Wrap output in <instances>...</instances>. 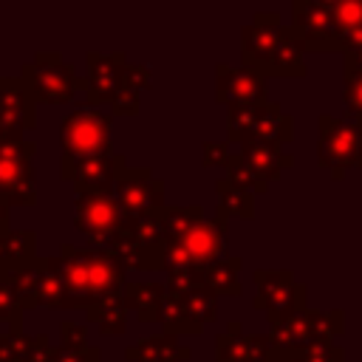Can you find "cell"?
I'll return each instance as SVG.
<instances>
[{
	"label": "cell",
	"instance_id": "4316f807",
	"mask_svg": "<svg viewBox=\"0 0 362 362\" xmlns=\"http://www.w3.org/2000/svg\"><path fill=\"white\" fill-rule=\"evenodd\" d=\"M303 48L300 42L294 40V34L288 31V25L283 28V40H280V48L266 71V76H286V79H297V76H305V59H303Z\"/></svg>",
	"mask_w": 362,
	"mask_h": 362
},
{
	"label": "cell",
	"instance_id": "ac0fdd59",
	"mask_svg": "<svg viewBox=\"0 0 362 362\" xmlns=\"http://www.w3.org/2000/svg\"><path fill=\"white\" fill-rule=\"evenodd\" d=\"M215 99L221 105H249L260 107L269 102L266 96V76H260L252 68H232V65H218L215 68Z\"/></svg>",
	"mask_w": 362,
	"mask_h": 362
},
{
	"label": "cell",
	"instance_id": "8fae6325",
	"mask_svg": "<svg viewBox=\"0 0 362 362\" xmlns=\"http://www.w3.org/2000/svg\"><path fill=\"white\" fill-rule=\"evenodd\" d=\"M215 320H218V300L204 286L201 288H192V291H187L181 297H170L167 294L164 314H161L164 334H173V337H198L204 331V325L206 322H215Z\"/></svg>",
	"mask_w": 362,
	"mask_h": 362
},
{
	"label": "cell",
	"instance_id": "277c9868",
	"mask_svg": "<svg viewBox=\"0 0 362 362\" xmlns=\"http://www.w3.org/2000/svg\"><path fill=\"white\" fill-rule=\"evenodd\" d=\"M317 161L337 181L351 170L362 167V119L359 116H328L317 119Z\"/></svg>",
	"mask_w": 362,
	"mask_h": 362
},
{
	"label": "cell",
	"instance_id": "60d3db41",
	"mask_svg": "<svg viewBox=\"0 0 362 362\" xmlns=\"http://www.w3.org/2000/svg\"><path fill=\"white\" fill-rule=\"evenodd\" d=\"M147 85H150V68H144V65H127L124 79H122V88L124 90H133V93H141V90H147Z\"/></svg>",
	"mask_w": 362,
	"mask_h": 362
},
{
	"label": "cell",
	"instance_id": "5bb4252c",
	"mask_svg": "<svg viewBox=\"0 0 362 362\" xmlns=\"http://www.w3.org/2000/svg\"><path fill=\"white\" fill-rule=\"evenodd\" d=\"M283 28L286 25L280 23L277 11L255 14V20L240 28V65L266 76V71H269V65L280 48Z\"/></svg>",
	"mask_w": 362,
	"mask_h": 362
},
{
	"label": "cell",
	"instance_id": "d4e9b609",
	"mask_svg": "<svg viewBox=\"0 0 362 362\" xmlns=\"http://www.w3.org/2000/svg\"><path fill=\"white\" fill-rule=\"evenodd\" d=\"M40 266V305L45 308H65L68 305V283L59 255L37 257Z\"/></svg>",
	"mask_w": 362,
	"mask_h": 362
},
{
	"label": "cell",
	"instance_id": "3957f363",
	"mask_svg": "<svg viewBox=\"0 0 362 362\" xmlns=\"http://www.w3.org/2000/svg\"><path fill=\"white\" fill-rule=\"evenodd\" d=\"M161 209H150L144 215L124 218L122 232L107 246V249H113L124 260L127 269H139V272H144V269L147 272L150 269H161L164 249H167V232H164Z\"/></svg>",
	"mask_w": 362,
	"mask_h": 362
},
{
	"label": "cell",
	"instance_id": "5b68a950",
	"mask_svg": "<svg viewBox=\"0 0 362 362\" xmlns=\"http://www.w3.org/2000/svg\"><path fill=\"white\" fill-rule=\"evenodd\" d=\"M110 124L113 116L102 113L96 107H79L65 116L59 127V147L62 158H93V156H110Z\"/></svg>",
	"mask_w": 362,
	"mask_h": 362
},
{
	"label": "cell",
	"instance_id": "4fadbf2b",
	"mask_svg": "<svg viewBox=\"0 0 362 362\" xmlns=\"http://www.w3.org/2000/svg\"><path fill=\"white\" fill-rule=\"evenodd\" d=\"M113 198L122 206L124 218H136V215H144L150 209L167 206L164 181L153 178L150 167H127V164H122L119 173H116Z\"/></svg>",
	"mask_w": 362,
	"mask_h": 362
},
{
	"label": "cell",
	"instance_id": "9c48e42d",
	"mask_svg": "<svg viewBox=\"0 0 362 362\" xmlns=\"http://www.w3.org/2000/svg\"><path fill=\"white\" fill-rule=\"evenodd\" d=\"M255 286H257V297H255V308H263L269 317V325L286 320L294 311L308 308V288L303 283L294 280L291 272H280V269H257L255 274Z\"/></svg>",
	"mask_w": 362,
	"mask_h": 362
},
{
	"label": "cell",
	"instance_id": "e575fe53",
	"mask_svg": "<svg viewBox=\"0 0 362 362\" xmlns=\"http://www.w3.org/2000/svg\"><path fill=\"white\" fill-rule=\"evenodd\" d=\"M226 178L235 184V187H240V189H249V192H260V187H257V178H255V173L249 170V164H246V158L240 156V153H232V158H229V164H226Z\"/></svg>",
	"mask_w": 362,
	"mask_h": 362
},
{
	"label": "cell",
	"instance_id": "6da1fadb",
	"mask_svg": "<svg viewBox=\"0 0 362 362\" xmlns=\"http://www.w3.org/2000/svg\"><path fill=\"white\" fill-rule=\"evenodd\" d=\"M59 260L68 283V305L65 308H90L93 303L122 294L124 288V260L113 249H76L74 243H62Z\"/></svg>",
	"mask_w": 362,
	"mask_h": 362
},
{
	"label": "cell",
	"instance_id": "ee69618b",
	"mask_svg": "<svg viewBox=\"0 0 362 362\" xmlns=\"http://www.w3.org/2000/svg\"><path fill=\"white\" fill-rule=\"evenodd\" d=\"M110 110H113L116 116H136V113H139V93L119 88L116 99L110 102Z\"/></svg>",
	"mask_w": 362,
	"mask_h": 362
},
{
	"label": "cell",
	"instance_id": "f546056e",
	"mask_svg": "<svg viewBox=\"0 0 362 362\" xmlns=\"http://www.w3.org/2000/svg\"><path fill=\"white\" fill-rule=\"evenodd\" d=\"M229 116H226V133H229V144H238V150L243 144H249L255 139V127H257V119H260V107H249V105H229L226 107Z\"/></svg>",
	"mask_w": 362,
	"mask_h": 362
},
{
	"label": "cell",
	"instance_id": "484cf974",
	"mask_svg": "<svg viewBox=\"0 0 362 362\" xmlns=\"http://www.w3.org/2000/svg\"><path fill=\"white\" fill-rule=\"evenodd\" d=\"M238 272H240V257L229 255L206 269H201V286L206 291H212L215 297L218 294H226V297H240V280H238Z\"/></svg>",
	"mask_w": 362,
	"mask_h": 362
},
{
	"label": "cell",
	"instance_id": "f1b7e54d",
	"mask_svg": "<svg viewBox=\"0 0 362 362\" xmlns=\"http://www.w3.org/2000/svg\"><path fill=\"white\" fill-rule=\"evenodd\" d=\"M88 320L99 325V331L105 337H119L127 331V308H124V300L122 294H110L99 303H93L88 311Z\"/></svg>",
	"mask_w": 362,
	"mask_h": 362
},
{
	"label": "cell",
	"instance_id": "d6986e66",
	"mask_svg": "<svg viewBox=\"0 0 362 362\" xmlns=\"http://www.w3.org/2000/svg\"><path fill=\"white\" fill-rule=\"evenodd\" d=\"M215 362H288L269 334H221L215 339Z\"/></svg>",
	"mask_w": 362,
	"mask_h": 362
},
{
	"label": "cell",
	"instance_id": "ffe728a7",
	"mask_svg": "<svg viewBox=\"0 0 362 362\" xmlns=\"http://www.w3.org/2000/svg\"><path fill=\"white\" fill-rule=\"evenodd\" d=\"M238 153L246 158L249 170L255 173L260 192H266L269 189V181H274L283 170H288L294 164V158L288 153H283L280 147H272V144H260V141H249Z\"/></svg>",
	"mask_w": 362,
	"mask_h": 362
},
{
	"label": "cell",
	"instance_id": "1f68e13d",
	"mask_svg": "<svg viewBox=\"0 0 362 362\" xmlns=\"http://www.w3.org/2000/svg\"><path fill=\"white\" fill-rule=\"evenodd\" d=\"M161 218H164V232H167V243L178 240L184 232H189L195 223L204 221V209L195 204V206H164L161 209Z\"/></svg>",
	"mask_w": 362,
	"mask_h": 362
},
{
	"label": "cell",
	"instance_id": "ba28073f",
	"mask_svg": "<svg viewBox=\"0 0 362 362\" xmlns=\"http://www.w3.org/2000/svg\"><path fill=\"white\" fill-rule=\"evenodd\" d=\"M342 328H345L342 311L322 314L314 308H303V311H294L286 320L274 322L269 337H272L274 348H280L283 354H291V351H300L311 342H331L334 337L342 334Z\"/></svg>",
	"mask_w": 362,
	"mask_h": 362
},
{
	"label": "cell",
	"instance_id": "ab89813d",
	"mask_svg": "<svg viewBox=\"0 0 362 362\" xmlns=\"http://www.w3.org/2000/svg\"><path fill=\"white\" fill-rule=\"evenodd\" d=\"M59 334H62V348H85L88 342V328L74 322V320H62L59 325Z\"/></svg>",
	"mask_w": 362,
	"mask_h": 362
},
{
	"label": "cell",
	"instance_id": "83f0119b",
	"mask_svg": "<svg viewBox=\"0 0 362 362\" xmlns=\"http://www.w3.org/2000/svg\"><path fill=\"white\" fill-rule=\"evenodd\" d=\"M215 195H218V215L229 218H243L252 221L255 218V192L235 187L229 178H221L215 184Z\"/></svg>",
	"mask_w": 362,
	"mask_h": 362
},
{
	"label": "cell",
	"instance_id": "8d00e7d4",
	"mask_svg": "<svg viewBox=\"0 0 362 362\" xmlns=\"http://www.w3.org/2000/svg\"><path fill=\"white\" fill-rule=\"evenodd\" d=\"M25 334H0V362H23L28 351Z\"/></svg>",
	"mask_w": 362,
	"mask_h": 362
},
{
	"label": "cell",
	"instance_id": "30bf717a",
	"mask_svg": "<svg viewBox=\"0 0 362 362\" xmlns=\"http://www.w3.org/2000/svg\"><path fill=\"white\" fill-rule=\"evenodd\" d=\"M288 31L303 51H339L334 3L325 0H297L291 6Z\"/></svg>",
	"mask_w": 362,
	"mask_h": 362
},
{
	"label": "cell",
	"instance_id": "e0dca14e",
	"mask_svg": "<svg viewBox=\"0 0 362 362\" xmlns=\"http://www.w3.org/2000/svg\"><path fill=\"white\" fill-rule=\"evenodd\" d=\"M85 76H82V90H85V102L88 107L96 105H110L122 88L124 71H127V59L122 51L116 54H99L90 51L85 57Z\"/></svg>",
	"mask_w": 362,
	"mask_h": 362
},
{
	"label": "cell",
	"instance_id": "7a4b0ae2",
	"mask_svg": "<svg viewBox=\"0 0 362 362\" xmlns=\"http://www.w3.org/2000/svg\"><path fill=\"white\" fill-rule=\"evenodd\" d=\"M226 235H229V221L223 215H215L212 221L195 223L178 240L167 243L161 272L170 274V272H178V269H206V266L229 257Z\"/></svg>",
	"mask_w": 362,
	"mask_h": 362
},
{
	"label": "cell",
	"instance_id": "603a6c76",
	"mask_svg": "<svg viewBox=\"0 0 362 362\" xmlns=\"http://www.w3.org/2000/svg\"><path fill=\"white\" fill-rule=\"evenodd\" d=\"M291 139H294V119L288 113H283V107L277 102H266L263 110H260V119H257L252 141L272 144V147L283 150L286 144H291Z\"/></svg>",
	"mask_w": 362,
	"mask_h": 362
},
{
	"label": "cell",
	"instance_id": "7402d4cb",
	"mask_svg": "<svg viewBox=\"0 0 362 362\" xmlns=\"http://www.w3.org/2000/svg\"><path fill=\"white\" fill-rule=\"evenodd\" d=\"M189 354L192 351L187 345H181L178 337H173V334L144 337L124 351V356L130 362H184V359H189Z\"/></svg>",
	"mask_w": 362,
	"mask_h": 362
},
{
	"label": "cell",
	"instance_id": "d590c367",
	"mask_svg": "<svg viewBox=\"0 0 362 362\" xmlns=\"http://www.w3.org/2000/svg\"><path fill=\"white\" fill-rule=\"evenodd\" d=\"M334 20H337V34L362 28V0H337L334 3Z\"/></svg>",
	"mask_w": 362,
	"mask_h": 362
},
{
	"label": "cell",
	"instance_id": "836d02e7",
	"mask_svg": "<svg viewBox=\"0 0 362 362\" xmlns=\"http://www.w3.org/2000/svg\"><path fill=\"white\" fill-rule=\"evenodd\" d=\"M0 322H8V334H23V308L6 280H0Z\"/></svg>",
	"mask_w": 362,
	"mask_h": 362
},
{
	"label": "cell",
	"instance_id": "d6a6232c",
	"mask_svg": "<svg viewBox=\"0 0 362 362\" xmlns=\"http://www.w3.org/2000/svg\"><path fill=\"white\" fill-rule=\"evenodd\" d=\"M288 362H345V351L334 342H311L288 354Z\"/></svg>",
	"mask_w": 362,
	"mask_h": 362
},
{
	"label": "cell",
	"instance_id": "7bdbcfd3",
	"mask_svg": "<svg viewBox=\"0 0 362 362\" xmlns=\"http://www.w3.org/2000/svg\"><path fill=\"white\" fill-rule=\"evenodd\" d=\"M51 354H54V345L45 334H37L28 339V351H25V359L23 362H51Z\"/></svg>",
	"mask_w": 362,
	"mask_h": 362
},
{
	"label": "cell",
	"instance_id": "f6af8a7d",
	"mask_svg": "<svg viewBox=\"0 0 362 362\" xmlns=\"http://www.w3.org/2000/svg\"><path fill=\"white\" fill-rule=\"evenodd\" d=\"M345 74H362V48L345 54Z\"/></svg>",
	"mask_w": 362,
	"mask_h": 362
},
{
	"label": "cell",
	"instance_id": "52a82bcc",
	"mask_svg": "<svg viewBox=\"0 0 362 362\" xmlns=\"http://www.w3.org/2000/svg\"><path fill=\"white\" fill-rule=\"evenodd\" d=\"M37 144L6 141L0 147V201L6 206H34L37 204V173H34Z\"/></svg>",
	"mask_w": 362,
	"mask_h": 362
},
{
	"label": "cell",
	"instance_id": "44dd1931",
	"mask_svg": "<svg viewBox=\"0 0 362 362\" xmlns=\"http://www.w3.org/2000/svg\"><path fill=\"white\" fill-rule=\"evenodd\" d=\"M124 308L139 317V322H158L167 303V286L161 283H124Z\"/></svg>",
	"mask_w": 362,
	"mask_h": 362
},
{
	"label": "cell",
	"instance_id": "8992f818",
	"mask_svg": "<svg viewBox=\"0 0 362 362\" xmlns=\"http://www.w3.org/2000/svg\"><path fill=\"white\" fill-rule=\"evenodd\" d=\"M20 76L31 88L34 99L42 102V105H65L82 88V76L57 51H40V54H34V59L23 65V74Z\"/></svg>",
	"mask_w": 362,
	"mask_h": 362
},
{
	"label": "cell",
	"instance_id": "4dcf8cb0",
	"mask_svg": "<svg viewBox=\"0 0 362 362\" xmlns=\"http://www.w3.org/2000/svg\"><path fill=\"white\" fill-rule=\"evenodd\" d=\"M6 283L11 286V291H14V297H17L23 311L40 305V266H37V260L23 266V269H17V272H11L6 277Z\"/></svg>",
	"mask_w": 362,
	"mask_h": 362
},
{
	"label": "cell",
	"instance_id": "7dc6e473",
	"mask_svg": "<svg viewBox=\"0 0 362 362\" xmlns=\"http://www.w3.org/2000/svg\"><path fill=\"white\" fill-rule=\"evenodd\" d=\"M0 139H6V141H11V139H8L6 133H3V119H0Z\"/></svg>",
	"mask_w": 362,
	"mask_h": 362
},
{
	"label": "cell",
	"instance_id": "2e32d148",
	"mask_svg": "<svg viewBox=\"0 0 362 362\" xmlns=\"http://www.w3.org/2000/svg\"><path fill=\"white\" fill-rule=\"evenodd\" d=\"M0 119L11 141H23L37 127V99L23 76H0Z\"/></svg>",
	"mask_w": 362,
	"mask_h": 362
},
{
	"label": "cell",
	"instance_id": "f35d334b",
	"mask_svg": "<svg viewBox=\"0 0 362 362\" xmlns=\"http://www.w3.org/2000/svg\"><path fill=\"white\" fill-rule=\"evenodd\" d=\"M51 362H99V351L85 345V348H54Z\"/></svg>",
	"mask_w": 362,
	"mask_h": 362
},
{
	"label": "cell",
	"instance_id": "b9f144b4",
	"mask_svg": "<svg viewBox=\"0 0 362 362\" xmlns=\"http://www.w3.org/2000/svg\"><path fill=\"white\" fill-rule=\"evenodd\" d=\"M229 158V141H204V167H226Z\"/></svg>",
	"mask_w": 362,
	"mask_h": 362
},
{
	"label": "cell",
	"instance_id": "74e56055",
	"mask_svg": "<svg viewBox=\"0 0 362 362\" xmlns=\"http://www.w3.org/2000/svg\"><path fill=\"white\" fill-rule=\"evenodd\" d=\"M345 105L351 116L362 119V74H345Z\"/></svg>",
	"mask_w": 362,
	"mask_h": 362
},
{
	"label": "cell",
	"instance_id": "9a60e30c",
	"mask_svg": "<svg viewBox=\"0 0 362 362\" xmlns=\"http://www.w3.org/2000/svg\"><path fill=\"white\" fill-rule=\"evenodd\" d=\"M124 164V156H93V158H62L59 175L62 181H71L76 195H113L116 173Z\"/></svg>",
	"mask_w": 362,
	"mask_h": 362
},
{
	"label": "cell",
	"instance_id": "7c38bea8",
	"mask_svg": "<svg viewBox=\"0 0 362 362\" xmlns=\"http://www.w3.org/2000/svg\"><path fill=\"white\" fill-rule=\"evenodd\" d=\"M74 226L99 249H107L124 226V212L113 195H76Z\"/></svg>",
	"mask_w": 362,
	"mask_h": 362
},
{
	"label": "cell",
	"instance_id": "bcb514c9",
	"mask_svg": "<svg viewBox=\"0 0 362 362\" xmlns=\"http://www.w3.org/2000/svg\"><path fill=\"white\" fill-rule=\"evenodd\" d=\"M3 232H11V221H8V206L0 201V235Z\"/></svg>",
	"mask_w": 362,
	"mask_h": 362
},
{
	"label": "cell",
	"instance_id": "cb8c5ba5",
	"mask_svg": "<svg viewBox=\"0 0 362 362\" xmlns=\"http://www.w3.org/2000/svg\"><path fill=\"white\" fill-rule=\"evenodd\" d=\"M37 235L34 232H3L0 235V280L11 272L37 260Z\"/></svg>",
	"mask_w": 362,
	"mask_h": 362
}]
</instances>
